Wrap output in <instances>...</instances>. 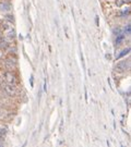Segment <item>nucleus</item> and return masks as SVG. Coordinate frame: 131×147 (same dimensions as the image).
<instances>
[{"label": "nucleus", "mask_w": 131, "mask_h": 147, "mask_svg": "<svg viewBox=\"0 0 131 147\" xmlns=\"http://www.w3.org/2000/svg\"><path fill=\"white\" fill-rule=\"evenodd\" d=\"M3 90H5V94L9 95V96H16V95L19 94V89L16 87V85L5 83V85H3Z\"/></svg>", "instance_id": "nucleus-3"}, {"label": "nucleus", "mask_w": 131, "mask_h": 147, "mask_svg": "<svg viewBox=\"0 0 131 147\" xmlns=\"http://www.w3.org/2000/svg\"><path fill=\"white\" fill-rule=\"evenodd\" d=\"M130 68V61L129 60H124V61H120L118 62L115 65V71L117 72H126L127 70H129Z\"/></svg>", "instance_id": "nucleus-4"}, {"label": "nucleus", "mask_w": 131, "mask_h": 147, "mask_svg": "<svg viewBox=\"0 0 131 147\" xmlns=\"http://www.w3.org/2000/svg\"><path fill=\"white\" fill-rule=\"evenodd\" d=\"M0 34H2V33H1V30H0Z\"/></svg>", "instance_id": "nucleus-8"}, {"label": "nucleus", "mask_w": 131, "mask_h": 147, "mask_svg": "<svg viewBox=\"0 0 131 147\" xmlns=\"http://www.w3.org/2000/svg\"><path fill=\"white\" fill-rule=\"evenodd\" d=\"M129 2H130V0H116V5H117V7H122L124 5L129 3Z\"/></svg>", "instance_id": "nucleus-6"}, {"label": "nucleus", "mask_w": 131, "mask_h": 147, "mask_svg": "<svg viewBox=\"0 0 131 147\" xmlns=\"http://www.w3.org/2000/svg\"><path fill=\"white\" fill-rule=\"evenodd\" d=\"M3 56H5V53H3V49L0 48V60L3 59Z\"/></svg>", "instance_id": "nucleus-7"}, {"label": "nucleus", "mask_w": 131, "mask_h": 147, "mask_svg": "<svg viewBox=\"0 0 131 147\" xmlns=\"http://www.w3.org/2000/svg\"><path fill=\"white\" fill-rule=\"evenodd\" d=\"M5 67L7 70H9V71H13L14 69H16L18 67V61H16V57H8V58L5 59Z\"/></svg>", "instance_id": "nucleus-2"}, {"label": "nucleus", "mask_w": 131, "mask_h": 147, "mask_svg": "<svg viewBox=\"0 0 131 147\" xmlns=\"http://www.w3.org/2000/svg\"><path fill=\"white\" fill-rule=\"evenodd\" d=\"M2 79L5 81V83L7 84H12V85H16L18 84V79H16V75L12 71H9L7 70L3 72L2 74Z\"/></svg>", "instance_id": "nucleus-1"}, {"label": "nucleus", "mask_w": 131, "mask_h": 147, "mask_svg": "<svg viewBox=\"0 0 131 147\" xmlns=\"http://www.w3.org/2000/svg\"><path fill=\"white\" fill-rule=\"evenodd\" d=\"M10 10H11V8L9 3H7V2H0V11H1V12L7 13V12H9Z\"/></svg>", "instance_id": "nucleus-5"}]
</instances>
